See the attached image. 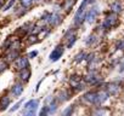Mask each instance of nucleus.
Wrapping results in <instances>:
<instances>
[{
  "mask_svg": "<svg viewBox=\"0 0 124 116\" xmlns=\"http://www.w3.org/2000/svg\"><path fill=\"white\" fill-rule=\"evenodd\" d=\"M89 1H90V0H84L83 4L79 6L78 11L76 12V16H74V23H76V24H80V23L83 22V19H84V11H85V6L89 4Z\"/></svg>",
  "mask_w": 124,
  "mask_h": 116,
  "instance_id": "f257e3e1",
  "label": "nucleus"
},
{
  "mask_svg": "<svg viewBox=\"0 0 124 116\" xmlns=\"http://www.w3.org/2000/svg\"><path fill=\"white\" fill-rule=\"evenodd\" d=\"M39 105V100L37 99H32L29 102H27L24 104V115H34L37 111V108Z\"/></svg>",
  "mask_w": 124,
  "mask_h": 116,
  "instance_id": "f03ea898",
  "label": "nucleus"
},
{
  "mask_svg": "<svg viewBox=\"0 0 124 116\" xmlns=\"http://www.w3.org/2000/svg\"><path fill=\"white\" fill-rule=\"evenodd\" d=\"M63 46H61V45H58L51 53H50V61L51 62H56V61H58L60 58L62 57V54H63Z\"/></svg>",
  "mask_w": 124,
  "mask_h": 116,
  "instance_id": "7ed1b4c3",
  "label": "nucleus"
},
{
  "mask_svg": "<svg viewBox=\"0 0 124 116\" xmlns=\"http://www.w3.org/2000/svg\"><path fill=\"white\" fill-rule=\"evenodd\" d=\"M117 13H111V15H108L107 17H106V19H105V22H103V27L105 28H111V27H113L114 24H117Z\"/></svg>",
  "mask_w": 124,
  "mask_h": 116,
  "instance_id": "20e7f679",
  "label": "nucleus"
},
{
  "mask_svg": "<svg viewBox=\"0 0 124 116\" xmlns=\"http://www.w3.org/2000/svg\"><path fill=\"white\" fill-rule=\"evenodd\" d=\"M97 15H99L97 7H93L91 10H89V11L86 12V15H85V19H86L89 23H93V22L96 19Z\"/></svg>",
  "mask_w": 124,
  "mask_h": 116,
  "instance_id": "39448f33",
  "label": "nucleus"
},
{
  "mask_svg": "<svg viewBox=\"0 0 124 116\" xmlns=\"http://www.w3.org/2000/svg\"><path fill=\"white\" fill-rule=\"evenodd\" d=\"M29 67V62H28V58L26 57H20L16 61V68L18 70L23 69V68H28Z\"/></svg>",
  "mask_w": 124,
  "mask_h": 116,
  "instance_id": "423d86ee",
  "label": "nucleus"
},
{
  "mask_svg": "<svg viewBox=\"0 0 124 116\" xmlns=\"http://www.w3.org/2000/svg\"><path fill=\"white\" fill-rule=\"evenodd\" d=\"M107 98H108V93H106V92L101 91V92L96 93V98H95V103H94V104L100 105V104H102V103H103Z\"/></svg>",
  "mask_w": 124,
  "mask_h": 116,
  "instance_id": "0eeeda50",
  "label": "nucleus"
},
{
  "mask_svg": "<svg viewBox=\"0 0 124 116\" xmlns=\"http://www.w3.org/2000/svg\"><path fill=\"white\" fill-rule=\"evenodd\" d=\"M10 98L8 97V96H3L1 98H0V110H5V109H8V106L10 105Z\"/></svg>",
  "mask_w": 124,
  "mask_h": 116,
  "instance_id": "6e6552de",
  "label": "nucleus"
},
{
  "mask_svg": "<svg viewBox=\"0 0 124 116\" xmlns=\"http://www.w3.org/2000/svg\"><path fill=\"white\" fill-rule=\"evenodd\" d=\"M29 77H31V70H29L28 68L21 69V71H20V79H21L22 81H28Z\"/></svg>",
  "mask_w": 124,
  "mask_h": 116,
  "instance_id": "1a4fd4ad",
  "label": "nucleus"
},
{
  "mask_svg": "<svg viewBox=\"0 0 124 116\" xmlns=\"http://www.w3.org/2000/svg\"><path fill=\"white\" fill-rule=\"evenodd\" d=\"M12 94L14 96H16V97H18V96H21L22 94V92H23V85L22 84H15L14 86H12Z\"/></svg>",
  "mask_w": 124,
  "mask_h": 116,
  "instance_id": "9d476101",
  "label": "nucleus"
},
{
  "mask_svg": "<svg viewBox=\"0 0 124 116\" xmlns=\"http://www.w3.org/2000/svg\"><path fill=\"white\" fill-rule=\"evenodd\" d=\"M47 22L52 26H56L61 22V18L58 15H47Z\"/></svg>",
  "mask_w": 124,
  "mask_h": 116,
  "instance_id": "9b49d317",
  "label": "nucleus"
},
{
  "mask_svg": "<svg viewBox=\"0 0 124 116\" xmlns=\"http://www.w3.org/2000/svg\"><path fill=\"white\" fill-rule=\"evenodd\" d=\"M95 98H96V93H95V92H88V93H85L84 97H83V99H84L85 102L91 103V104L95 103Z\"/></svg>",
  "mask_w": 124,
  "mask_h": 116,
  "instance_id": "f8f14e48",
  "label": "nucleus"
},
{
  "mask_svg": "<svg viewBox=\"0 0 124 116\" xmlns=\"http://www.w3.org/2000/svg\"><path fill=\"white\" fill-rule=\"evenodd\" d=\"M85 81L89 82V84H96L99 81V77H96L95 74H89L85 76Z\"/></svg>",
  "mask_w": 124,
  "mask_h": 116,
  "instance_id": "ddd939ff",
  "label": "nucleus"
},
{
  "mask_svg": "<svg viewBox=\"0 0 124 116\" xmlns=\"http://www.w3.org/2000/svg\"><path fill=\"white\" fill-rule=\"evenodd\" d=\"M111 10L114 12V13H119L120 11H122V6H120V3H118V1H116V3H113L112 5H111Z\"/></svg>",
  "mask_w": 124,
  "mask_h": 116,
  "instance_id": "4468645a",
  "label": "nucleus"
},
{
  "mask_svg": "<svg viewBox=\"0 0 124 116\" xmlns=\"http://www.w3.org/2000/svg\"><path fill=\"white\" fill-rule=\"evenodd\" d=\"M118 91H119V87H118L117 84H111V85H108V93L116 94Z\"/></svg>",
  "mask_w": 124,
  "mask_h": 116,
  "instance_id": "2eb2a0df",
  "label": "nucleus"
},
{
  "mask_svg": "<svg viewBox=\"0 0 124 116\" xmlns=\"http://www.w3.org/2000/svg\"><path fill=\"white\" fill-rule=\"evenodd\" d=\"M56 109H57L56 104H51V105L46 106V111H47V114H52V112H55V111H56Z\"/></svg>",
  "mask_w": 124,
  "mask_h": 116,
  "instance_id": "dca6fc26",
  "label": "nucleus"
},
{
  "mask_svg": "<svg viewBox=\"0 0 124 116\" xmlns=\"http://www.w3.org/2000/svg\"><path fill=\"white\" fill-rule=\"evenodd\" d=\"M6 68H8V63L4 61H0V73H3Z\"/></svg>",
  "mask_w": 124,
  "mask_h": 116,
  "instance_id": "f3484780",
  "label": "nucleus"
},
{
  "mask_svg": "<svg viewBox=\"0 0 124 116\" xmlns=\"http://www.w3.org/2000/svg\"><path fill=\"white\" fill-rule=\"evenodd\" d=\"M73 112V105H71V106H68L63 112H62V114H63V115H70V114H72Z\"/></svg>",
  "mask_w": 124,
  "mask_h": 116,
  "instance_id": "a211bd4d",
  "label": "nucleus"
},
{
  "mask_svg": "<svg viewBox=\"0 0 124 116\" xmlns=\"http://www.w3.org/2000/svg\"><path fill=\"white\" fill-rule=\"evenodd\" d=\"M31 3H32V0H21V4H22V6H24V7H28V6L31 5Z\"/></svg>",
  "mask_w": 124,
  "mask_h": 116,
  "instance_id": "6ab92c4d",
  "label": "nucleus"
},
{
  "mask_svg": "<svg viewBox=\"0 0 124 116\" xmlns=\"http://www.w3.org/2000/svg\"><path fill=\"white\" fill-rule=\"evenodd\" d=\"M84 57H85V54H84V53H79V54L77 56L76 62H80V61H83V59H84Z\"/></svg>",
  "mask_w": 124,
  "mask_h": 116,
  "instance_id": "aec40b11",
  "label": "nucleus"
},
{
  "mask_svg": "<svg viewBox=\"0 0 124 116\" xmlns=\"http://www.w3.org/2000/svg\"><path fill=\"white\" fill-rule=\"evenodd\" d=\"M20 105H21V102H18L17 104H15V105H14V108H11V109H10V111H11V112H12V111H16V110L20 108Z\"/></svg>",
  "mask_w": 124,
  "mask_h": 116,
  "instance_id": "412c9836",
  "label": "nucleus"
},
{
  "mask_svg": "<svg viewBox=\"0 0 124 116\" xmlns=\"http://www.w3.org/2000/svg\"><path fill=\"white\" fill-rule=\"evenodd\" d=\"M14 4H15V0H10V3H9L6 6H5V9H4V10H5V11H6V10H9V9H10V7L14 5Z\"/></svg>",
  "mask_w": 124,
  "mask_h": 116,
  "instance_id": "4be33fe9",
  "label": "nucleus"
},
{
  "mask_svg": "<svg viewBox=\"0 0 124 116\" xmlns=\"http://www.w3.org/2000/svg\"><path fill=\"white\" fill-rule=\"evenodd\" d=\"M38 40H37V36L35 35H33V36H29V44H34V42H37Z\"/></svg>",
  "mask_w": 124,
  "mask_h": 116,
  "instance_id": "5701e85b",
  "label": "nucleus"
},
{
  "mask_svg": "<svg viewBox=\"0 0 124 116\" xmlns=\"http://www.w3.org/2000/svg\"><path fill=\"white\" fill-rule=\"evenodd\" d=\"M37 54H38V52H37V51H33V52H31V53L28 54V57H29V58H33V57H35Z\"/></svg>",
  "mask_w": 124,
  "mask_h": 116,
  "instance_id": "b1692460",
  "label": "nucleus"
},
{
  "mask_svg": "<svg viewBox=\"0 0 124 116\" xmlns=\"http://www.w3.org/2000/svg\"><path fill=\"white\" fill-rule=\"evenodd\" d=\"M3 3H4V0H0V7H1V5H3Z\"/></svg>",
  "mask_w": 124,
  "mask_h": 116,
  "instance_id": "393cba45",
  "label": "nucleus"
},
{
  "mask_svg": "<svg viewBox=\"0 0 124 116\" xmlns=\"http://www.w3.org/2000/svg\"><path fill=\"white\" fill-rule=\"evenodd\" d=\"M35 1H37V0H35Z\"/></svg>",
  "mask_w": 124,
  "mask_h": 116,
  "instance_id": "a878e982",
  "label": "nucleus"
}]
</instances>
